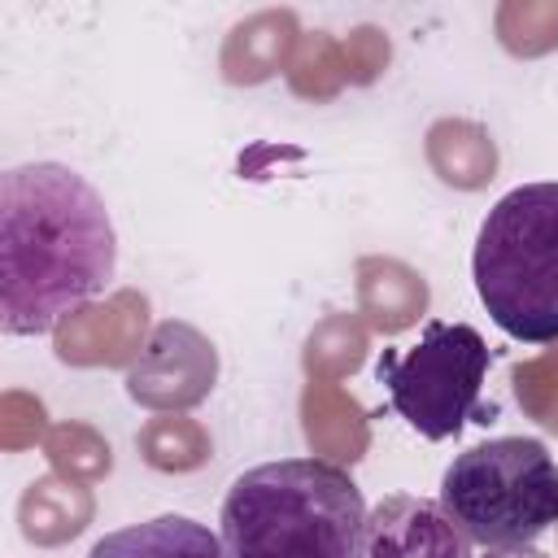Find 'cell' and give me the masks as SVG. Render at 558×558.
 Listing matches in <instances>:
<instances>
[{
	"label": "cell",
	"instance_id": "8",
	"mask_svg": "<svg viewBox=\"0 0 558 558\" xmlns=\"http://www.w3.org/2000/svg\"><path fill=\"white\" fill-rule=\"evenodd\" d=\"M475 558H549V554H541L536 545H493V549H480Z\"/></svg>",
	"mask_w": 558,
	"mask_h": 558
},
{
	"label": "cell",
	"instance_id": "5",
	"mask_svg": "<svg viewBox=\"0 0 558 558\" xmlns=\"http://www.w3.org/2000/svg\"><path fill=\"white\" fill-rule=\"evenodd\" d=\"M488 362L493 353L471 323L432 318L410 349H384L375 375L388 388V405L423 440H449L466 423H488L480 410Z\"/></svg>",
	"mask_w": 558,
	"mask_h": 558
},
{
	"label": "cell",
	"instance_id": "6",
	"mask_svg": "<svg viewBox=\"0 0 558 558\" xmlns=\"http://www.w3.org/2000/svg\"><path fill=\"white\" fill-rule=\"evenodd\" d=\"M357 558H475L471 536L432 497L392 493L366 510Z\"/></svg>",
	"mask_w": 558,
	"mask_h": 558
},
{
	"label": "cell",
	"instance_id": "3",
	"mask_svg": "<svg viewBox=\"0 0 558 558\" xmlns=\"http://www.w3.org/2000/svg\"><path fill=\"white\" fill-rule=\"evenodd\" d=\"M471 279L510 340H558V183H523L484 214Z\"/></svg>",
	"mask_w": 558,
	"mask_h": 558
},
{
	"label": "cell",
	"instance_id": "7",
	"mask_svg": "<svg viewBox=\"0 0 558 558\" xmlns=\"http://www.w3.org/2000/svg\"><path fill=\"white\" fill-rule=\"evenodd\" d=\"M87 558H227L222 536L187 514H157L105 532Z\"/></svg>",
	"mask_w": 558,
	"mask_h": 558
},
{
	"label": "cell",
	"instance_id": "2",
	"mask_svg": "<svg viewBox=\"0 0 558 558\" xmlns=\"http://www.w3.org/2000/svg\"><path fill=\"white\" fill-rule=\"evenodd\" d=\"M362 532V488L323 458L248 466L231 480L218 510L227 558H357Z\"/></svg>",
	"mask_w": 558,
	"mask_h": 558
},
{
	"label": "cell",
	"instance_id": "1",
	"mask_svg": "<svg viewBox=\"0 0 558 558\" xmlns=\"http://www.w3.org/2000/svg\"><path fill=\"white\" fill-rule=\"evenodd\" d=\"M118 275V231L105 196L65 161L0 174V327L44 336L96 301Z\"/></svg>",
	"mask_w": 558,
	"mask_h": 558
},
{
	"label": "cell",
	"instance_id": "4",
	"mask_svg": "<svg viewBox=\"0 0 558 558\" xmlns=\"http://www.w3.org/2000/svg\"><path fill=\"white\" fill-rule=\"evenodd\" d=\"M440 506L471 545H536L558 523V462L536 436H493L445 466Z\"/></svg>",
	"mask_w": 558,
	"mask_h": 558
}]
</instances>
